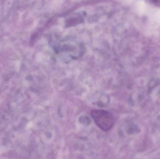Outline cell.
<instances>
[{"mask_svg":"<svg viewBox=\"0 0 160 159\" xmlns=\"http://www.w3.org/2000/svg\"><path fill=\"white\" fill-rule=\"evenodd\" d=\"M91 116L96 125L102 130L108 131L114 124V118L110 112L103 110H92Z\"/></svg>","mask_w":160,"mask_h":159,"instance_id":"6da1fadb","label":"cell"}]
</instances>
